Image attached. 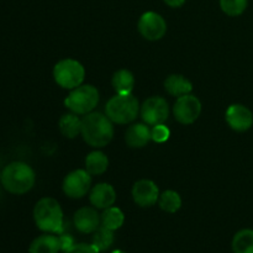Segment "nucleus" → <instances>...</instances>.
<instances>
[{"label":"nucleus","mask_w":253,"mask_h":253,"mask_svg":"<svg viewBox=\"0 0 253 253\" xmlns=\"http://www.w3.org/2000/svg\"><path fill=\"white\" fill-rule=\"evenodd\" d=\"M113 124L106 114L91 111L82 119L81 135L89 146L94 148H103L113 140Z\"/></svg>","instance_id":"1"},{"label":"nucleus","mask_w":253,"mask_h":253,"mask_svg":"<svg viewBox=\"0 0 253 253\" xmlns=\"http://www.w3.org/2000/svg\"><path fill=\"white\" fill-rule=\"evenodd\" d=\"M34 220L44 234H59L64 230V216L61 205L53 198H42L34 208Z\"/></svg>","instance_id":"2"},{"label":"nucleus","mask_w":253,"mask_h":253,"mask_svg":"<svg viewBox=\"0 0 253 253\" xmlns=\"http://www.w3.org/2000/svg\"><path fill=\"white\" fill-rule=\"evenodd\" d=\"M36 182V174L31 166L25 162H11L1 172V184L6 192L21 195L30 192Z\"/></svg>","instance_id":"3"},{"label":"nucleus","mask_w":253,"mask_h":253,"mask_svg":"<svg viewBox=\"0 0 253 253\" xmlns=\"http://www.w3.org/2000/svg\"><path fill=\"white\" fill-rule=\"evenodd\" d=\"M140 109V103L132 94H116L106 103L105 114L114 124L127 125L136 120Z\"/></svg>","instance_id":"4"},{"label":"nucleus","mask_w":253,"mask_h":253,"mask_svg":"<svg viewBox=\"0 0 253 253\" xmlns=\"http://www.w3.org/2000/svg\"><path fill=\"white\" fill-rule=\"evenodd\" d=\"M99 91L91 84H82L72 89L64 99V105L77 115H86L98 106Z\"/></svg>","instance_id":"5"},{"label":"nucleus","mask_w":253,"mask_h":253,"mask_svg":"<svg viewBox=\"0 0 253 253\" xmlns=\"http://www.w3.org/2000/svg\"><path fill=\"white\" fill-rule=\"evenodd\" d=\"M85 78L83 64L73 58H66L56 63L53 68V79L61 88L72 89L82 85Z\"/></svg>","instance_id":"6"},{"label":"nucleus","mask_w":253,"mask_h":253,"mask_svg":"<svg viewBox=\"0 0 253 253\" xmlns=\"http://www.w3.org/2000/svg\"><path fill=\"white\" fill-rule=\"evenodd\" d=\"M141 119L148 126L165 124L169 115V105L162 96H151L143 101L140 109Z\"/></svg>","instance_id":"7"},{"label":"nucleus","mask_w":253,"mask_h":253,"mask_svg":"<svg viewBox=\"0 0 253 253\" xmlns=\"http://www.w3.org/2000/svg\"><path fill=\"white\" fill-rule=\"evenodd\" d=\"M91 174L86 169H76L68 173L63 179L62 189L71 199H81L90 190Z\"/></svg>","instance_id":"8"},{"label":"nucleus","mask_w":253,"mask_h":253,"mask_svg":"<svg viewBox=\"0 0 253 253\" xmlns=\"http://www.w3.org/2000/svg\"><path fill=\"white\" fill-rule=\"evenodd\" d=\"M202 114V103L195 95L180 96L175 100L173 106V115L175 120L183 125H192L199 119Z\"/></svg>","instance_id":"9"},{"label":"nucleus","mask_w":253,"mask_h":253,"mask_svg":"<svg viewBox=\"0 0 253 253\" xmlns=\"http://www.w3.org/2000/svg\"><path fill=\"white\" fill-rule=\"evenodd\" d=\"M137 29L143 39L148 41H158L167 32V22L162 15L155 11H146L138 20Z\"/></svg>","instance_id":"10"},{"label":"nucleus","mask_w":253,"mask_h":253,"mask_svg":"<svg viewBox=\"0 0 253 253\" xmlns=\"http://www.w3.org/2000/svg\"><path fill=\"white\" fill-rule=\"evenodd\" d=\"M225 120L234 131L245 132L253 126V113L242 104H232L225 113Z\"/></svg>","instance_id":"11"},{"label":"nucleus","mask_w":253,"mask_h":253,"mask_svg":"<svg viewBox=\"0 0 253 253\" xmlns=\"http://www.w3.org/2000/svg\"><path fill=\"white\" fill-rule=\"evenodd\" d=\"M132 199L138 207L151 208L158 203L160 199V189L157 184L150 179H141L133 184Z\"/></svg>","instance_id":"12"},{"label":"nucleus","mask_w":253,"mask_h":253,"mask_svg":"<svg viewBox=\"0 0 253 253\" xmlns=\"http://www.w3.org/2000/svg\"><path fill=\"white\" fill-rule=\"evenodd\" d=\"M73 222L76 229L82 234H93L100 227V215L94 208L84 207L74 212Z\"/></svg>","instance_id":"13"},{"label":"nucleus","mask_w":253,"mask_h":253,"mask_svg":"<svg viewBox=\"0 0 253 253\" xmlns=\"http://www.w3.org/2000/svg\"><path fill=\"white\" fill-rule=\"evenodd\" d=\"M89 200L95 209H106L115 204L116 192L109 183H99L94 185L89 194Z\"/></svg>","instance_id":"14"},{"label":"nucleus","mask_w":253,"mask_h":253,"mask_svg":"<svg viewBox=\"0 0 253 253\" xmlns=\"http://www.w3.org/2000/svg\"><path fill=\"white\" fill-rule=\"evenodd\" d=\"M152 140V132L147 124L137 123L128 126L125 132V142L131 148H143Z\"/></svg>","instance_id":"15"},{"label":"nucleus","mask_w":253,"mask_h":253,"mask_svg":"<svg viewBox=\"0 0 253 253\" xmlns=\"http://www.w3.org/2000/svg\"><path fill=\"white\" fill-rule=\"evenodd\" d=\"M165 89L169 95L180 98L192 93L193 84L182 74H170L165 81Z\"/></svg>","instance_id":"16"},{"label":"nucleus","mask_w":253,"mask_h":253,"mask_svg":"<svg viewBox=\"0 0 253 253\" xmlns=\"http://www.w3.org/2000/svg\"><path fill=\"white\" fill-rule=\"evenodd\" d=\"M59 251V236L54 234H44L36 237L29 247V253H58Z\"/></svg>","instance_id":"17"},{"label":"nucleus","mask_w":253,"mask_h":253,"mask_svg":"<svg viewBox=\"0 0 253 253\" xmlns=\"http://www.w3.org/2000/svg\"><path fill=\"white\" fill-rule=\"evenodd\" d=\"M111 85L116 94H132L133 86H135V77L127 69H119L113 74L111 78Z\"/></svg>","instance_id":"18"},{"label":"nucleus","mask_w":253,"mask_h":253,"mask_svg":"<svg viewBox=\"0 0 253 253\" xmlns=\"http://www.w3.org/2000/svg\"><path fill=\"white\" fill-rule=\"evenodd\" d=\"M58 128L62 135L67 138H76L81 135L82 131V119L77 114H64L58 121Z\"/></svg>","instance_id":"19"},{"label":"nucleus","mask_w":253,"mask_h":253,"mask_svg":"<svg viewBox=\"0 0 253 253\" xmlns=\"http://www.w3.org/2000/svg\"><path fill=\"white\" fill-rule=\"evenodd\" d=\"M109 167V158L101 151H93L85 157V169L91 175H100Z\"/></svg>","instance_id":"20"},{"label":"nucleus","mask_w":253,"mask_h":253,"mask_svg":"<svg viewBox=\"0 0 253 253\" xmlns=\"http://www.w3.org/2000/svg\"><path fill=\"white\" fill-rule=\"evenodd\" d=\"M125 221V215L121 211V209L116 207H110L104 209V211L100 214V222L101 226L116 231L120 229Z\"/></svg>","instance_id":"21"},{"label":"nucleus","mask_w":253,"mask_h":253,"mask_svg":"<svg viewBox=\"0 0 253 253\" xmlns=\"http://www.w3.org/2000/svg\"><path fill=\"white\" fill-rule=\"evenodd\" d=\"M231 247L234 253H253V230L244 229L236 232Z\"/></svg>","instance_id":"22"},{"label":"nucleus","mask_w":253,"mask_h":253,"mask_svg":"<svg viewBox=\"0 0 253 253\" xmlns=\"http://www.w3.org/2000/svg\"><path fill=\"white\" fill-rule=\"evenodd\" d=\"M158 205L163 211L174 214L182 208V198L174 190H165L162 194H160Z\"/></svg>","instance_id":"23"},{"label":"nucleus","mask_w":253,"mask_h":253,"mask_svg":"<svg viewBox=\"0 0 253 253\" xmlns=\"http://www.w3.org/2000/svg\"><path fill=\"white\" fill-rule=\"evenodd\" d=\"M114 240H115V235L114 231L106 229V227L101 226L96 230L95 232H93V237H91V245L94 247L99 250V252L106 251V250L110 249L114 244Z\"/></svg>","instance_id":"24"},{"label":"nucleus","mask_w":253,"mask_h":253,"mask_svg":"<svg viewBox=\"0 0 253 253\" xmlns=\"http://www.w3.org/2000/svg\"><path fill=\"white\" fill-rule=\"evenodd\" d=\"M249 5V0H220V7L227 16L236 17L244 14Z\"/></svg>","instance_id":"25"},{"label":"nucleus","mask_w":253,"mask_h":253,"mask_svg":"<svg viewBox=\"0 0 253 253\" xmlns=\"http://www.w3.org/2000/svg\"><path fill=\"white\" fill-rule=\"evenodd\" d=\"M151 132H152V141L157 143H163L169 138L170 131L165 124H160V125H156L151 128Z\"/></svg>","instance_id":"26"},{"label":"nucleus","mask_w":253,"mask_h":253,"mask_svg":"<svg viewBox=\"0 0 253 253\" xmlns=\"http://www.w3.org/2000/svg\"><path fill=\"white\" fill-rule=\"evenodd\" d=\"M64 253H100L91 244H76Z\"/></svg>","instance_id":"27"},{"label":"nucleus","mask_w":253,"mask_h":253,"mask_svg":"<svg viewBox=\"0 0 253 253\" xmlns=\"http://www.w3.org/2000/svg\"><path fill=\"white\" fill-rule=\"evenodd\" d=\"M59 242H61V251L66 252L67 250L71 249L74 244V239L68 234H61L59 235Z\"/></svg>","instance_id":"28"},{"label":"nucleus","mask_w":253,"mask_h":253,"mask_svg":"<svg viewBox=\"0 0 253 253\" xmlns=\"http://www.w3.org/2000/svg\"><path fill=\"white\" fill-rule=\"evenodd\" d=\"M163 1L170 7H180L184 5L185 0H163Z\"/></svg>","instance_id":"29"},{"label":"nucleus","mask_w":253,"mask_h":253,"mask_svg":"<svg viewBox=\"0 0 253 253\" xmlns=\"http://www.w3.org/2000/svg\"><path fill=\"white\" fill-rule=\"evenodd\" d=\"M111 253H127V252L121 251V250H116V251H114V252H111Z\"/></svg>","instance_id":"30"},{"label":"nucleus","mask_w":253,"mask_h":253,"mask_svg":"<svg viewBox=\"0 0 253 253\" xmlns=\"http://www.w3.org/2000/svg\"><path fill=\"white\" fill-rule=\"evenodd\" d=\"M0 183H1V172H0Z\"/></svg>","instance_id":"31"}]
</instances>
